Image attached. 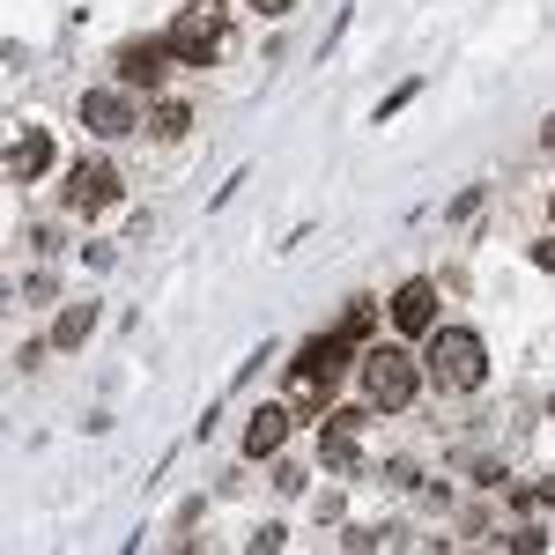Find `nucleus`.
Segmentation results:
<instances>
[{"label":"nucleus","instance_id":"1","mask_svg":"<svg viewBox=\"0 0 555 555\" xmlns=\"http://www.w3.org/2000/svg\"><path fill=\"white\" fill-rule=\"evenodd\" d=\"M356 385H363V400L378 408V415H408L415 400H423V356H408L400 341H371L356 356Z\"/></svg>","mask_w":555,"mask_h":555},{"label":"nucleus","instance_id":"2","mask_svg":"<svg viewBox=\"0 0 555 555\" xmlns=\"http://www.w3.org/2000/svg\"><path fill=\"white\" fill-rule=\"evenodd\" d=\"M423 378L437 392H481L489 385V341L474 334V326H429L423 334Z\"/></svg>","mask_w":555,"mask_h":555},{"label":"nucleus","instance_id":"3","mask_svg":"<svg viewBox=\"0 0 555 555\" xmlns=\"http://www.w3.org/2000/svg\"><path fill=\"white\" fill-rule=\"evenodd\" d=\"M164 38H171L178 67H222V60H237V23H230L222 0H185Z\"/></svg>","mask_w":555,"mask_h":555},{"label":"nucleus","instance_id":"4","mask_svg":"<svg viewBox=\"0 0 555 555\" xmlns=\"http://www.w3.org/2000/svg\"><path fill=\"white\" fill-rule=\"evenodd\" d=\"M119 193H127V185H119V164H112V156H75L67 178H60V215H67V222H96Z\"/></svg>","mask_w":555,"mask_h":555},{"label":"nucleus","instance_id":"5","mask_svg":"<svg viewBox=\"0 0 555 555\" xmlns=\"http://www.w3.org/2000/svg\"><path fill=\"white\" fill-rule=\"evenodd\" d=\"M75 119H82V133H96V141H127V133H141V104H133L127 89H82Z\"/></svg>","mask_w":555,"mask_h":555},{"label":"nucleus","instance_id":"6","mask_svg":"<svg viewBox=\"0 0 555 555\" xmlns=\"http://www.w3.org/2000/svg\"><path fill=\"white\" fill-rule=\"evenodd\" d=\"M171 38H127L119 52H112V82L119 89H164V75H171Z\"/></svg>","mask_w":555,"mask_h":555},{"label":"nucleus","instance_id":"7","mask_svg":"<svg viewBox=\"0 0 555 555\" xmlns=\"http://www.w3.org/2000/svg\"><path fill=\"white\" fill-rule=\"evenodd\" d=\"M371 415H378V408H371V400H363V408H334V415H326V429H319V460H326V467H363V423H371Z\"/></svg>","mask_w":555,"mask_h":555},{"label":"nucleus","instance_id":"8","mask_svg":"<svg viewBox=\"0 0 555 555\" xmlns=\"http://www.w3.org/2000/svg\"><path fill=\"white\" fill-rule=\"evenodd\" d=\"M392 326H400L408 341H423L429 326H437V282H429V274H408V282L392 289Z\"/></svg>","mask_w":555,"mask_h":555},{"label":"nucleus","instance_id":"9","mask_svg":"<svg viewBox=\"0 0 555 555\" xmlns=\"http://www.w3.org/2000/svg\"><path fill=\"white\" fill-rule=\"evenodd\" d=\"M289 429H297V408H282V400H259L253 415H245V460H274V452L289 444Z\"/></svg>","mask_w":555,"mask_h":555},{"label":"nucleus","instance_id":"10","mask_svg":"<svg viewBox=\"0 0 555 555\" xmlns=\"http://www.w3.org/2000/svg\"><path fill=\"white\" fill-rule=\"evenodd\" d=\"M0 171L15 178V185H38V178L52 171V133H44V127H23L15 141H8V164H0Z\"/></svg>","mask_w":555,"mask_h":555},{"label":"nucleus","instance_id":"11","mask_svg":"<svg viewBox=\"0 0 555 555\" xmlns=\"http://www.w3.org/2000/svg\"><path fill=\"white\" fill-rule=\"evenodd\" d=\"M193 119H201V112H193L185 96H156V104L141 112V133H149V141H164V149H178V141L193 133Z\"/></svg>","mask_w":555,"mask_h":555},{"label":"nucleus","instance_id":"12","mask_svg":"<svg viewBox=\"0 0 555 555\" xmlns=\"http://www.w3.org/2000/svg\"><path fill=\"white\" fill-rule=\"evenodd\" d=\"M89 334H96V304H67V311H60V319H52V348H60V356H67V348H82Z\"/></svg>","mask_w":555,"mask_h":555},{"label":"nucleus","instance_id":"13","mask_svg":"<svg viewBox=\"0 0 555 555\" xmlns=\"http://www.w3.org/2000/svg\"><path fill=\"white\" fill-rule=\"evenodd\" d=\"M334 334H348L356 348H371V334H378V297H348L341 304V326Z\"/></svg>","mask_w":555,"mask_h":555},{"label":"nucleus","instance_id":"14","mask_svg":"<svg viewBox=\"0 0 555 555\" xmlns=\"http://www.w3.org/2000/svg\"><path fill=\"white\" fill-rule=\"evenodd\" d=\"M415 96H423V75H415V82H400V89H392V96L378 104V119H400V112H408Z\"/></svg>","mask_w":555,"mask_h":555},{"label":"nucleus","instance_id":"15","mask_svg":"<svg viewBox=\"0 0 555 555\" xmlns=\"http://www.w3.org/2000/svg\"><path fill=\"white\" fill-rule=\"evenodd\" d=\"M504 541H512V548H526V555H541V548H548V533H541V526H512Z\"/></svg>","mask_w":555,"mask_h":555},{"label":"nucleus","instance_id":"16","mask_svg":"<svg viewBox=\"0 0 555 555\" xmlns=\"http://www.w3.org/2000/svg\"><path fill=\"white\" fill-rule=\"evenodd\" d=\"M481 201H489V185H467V193H460V201H452V222H467V215L481 208Z\"/></svg>","mask_w":555,"mask_h":555},{"label":"nucleus","instance_id":"17","mask_svg":"<svg viewBox=\"0 0 555 555\" xmlns=\"http://www.w3.org/2000/svg\"><path fill=\"white\" fill-rule=\"evenodd\" d=\"M44 356H52V341H23V348H15V371H38Z\"/></svg>","mask_w":555,"mask_h":555},{"label":"nucleus","instance_id":"18","mask_svg":"<svg viewBox=\"0 0 555 555\" xmlns=\"http://www.w3.org/2000/svg\"><path fill=\"white\" fill-rule=\"evenodd\" d=\"M245 8H253L259 23H282V15H289V8H297V0H245Z\"/></svg>","mask_w":555,"mask_h":555},{"label":"nucleus","instance_id":"19","mask_svg":"<svg viewBox=\"0 0 555 555\" xmlns=\"http://www.w3.org/2000/svg\"><path fill=\"white\" fill-rule=\"evenodd\" d=\"M541 504H555V474H548V481H541Z\"/></svg>","mask_w":555,"mask_h":555},{"label":"nucleus","instance_id":"20","mask_svg":"<svg viewBox=\"0 0 555 555\" xmlns=\"http://www.w3.org/2000/svg\"><path fill=\"white\" fill-rule=\"evenodd\" d=\"M541 141H548V149H555V112H548V127H541Z\"/></svg>","mask_w":555,"mask_h":555},{"label":"nucleus","instance_id":"21","mask_svg":"<svg viewBox=\"0 0 555 555\" xmlns=\"http://www.w3.org/2000/svg\"><path fill=\"white\" fill-rule=\"evenodd\" d=\"M548 230H555V193H548Z\"/></svg>","mask_w":555,"mask_h":555},{"label":"nucleus","instance_id":"22","mask_svg":"<svg viewBox=\"0 0 555 555\" xmlns=\"http://www.w3.org/2000/svg\"><path fill=\"white\" fill-rule=\"evenodd\" d=\"M548 415H555V400H548Z\"/></svg>","mask_w":555,"mask_h":555}]
</instances>
